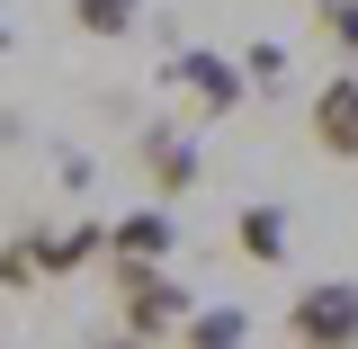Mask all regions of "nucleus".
Listing matches in <instances>:
<instances>
[{
	"label": "nucleus",
	"mask_w": 358,
	"mask_h": 349,
	"mask_svg": "<svg viewBox=\"0 0 358 349\" xmlns=\"http://www.w3.org/2000/svg\"><path fill=\"white\" fill-rule=\"evenodd\" d=\"M0 54H9V27H0Z\"/></svg>",
	"instance_id": "nucleus-15"
},
{
	"label": "nucleus",
	"mask_w": 358,
	"mask_h": 349,
	"mask_svg": "<svg viewBox=\"0 0 358 349\" xmlns=\"http://www.w3.org/2000/svg\"><path fill=\"white\" fill-rule=\"evenodd\" d=\"M108 251V224H63V233H36V269L45 278H72Z\"/></svg>",
	"instance_id": "nucleus-8"
},
{
	"label": "nucleus",
	"mask_w": 358,
	"mask_h": 349,
	"mask_svg": "<svg viewBox=\"0 0 358 349\" xmlns=\"http://www.w3.org/2000/svg\"><path fill=\"white\" fill-rule=\"evenodd\" d=\"M296 349H358V278H322L287 305Z\"/></svg>",
	"instance_id": "nucleus-2"
},
{
	"label": "nucleus",
	"mask_w": 358,
	"mask_h": 349,
	"mask_svg": "<svg viewBox=\"0 0 358 349\" xmlns=\"http://www.w3.org/2000/svg\"><path fill=\"white\" fill-rule=\"evenodd\" d=\"M171 81L197 99V117H233L242 90H251L242 63H233V54H206V45H171Z\"/></svg>",
	"instance_id": "nucleus-3"
},
{
	"label": "nucleus",
	"mask_w": 358,
	"mask_h": 349,
	"mask_svg": "<svg viewBox=\"0 0 358 349\" xmlns=\"http://www.w3.org/2000/svg\"><path fill=\"white\" fill-rule=\"evenodd\" d=\"M45 269H36V224H27V233H9V242H0V287H9V296H18V287H36Z\"/></svg>",
	"instance_id": "nucleus-11"
},
{
	"label": "nucleus",
	"mask_w": 358,
	"mask_h": 349,
	"mask_svg": "<svg viewBox=\"0 0 358 349\" xmlns=\"http://www.w3.org/2000/svg\"><path fill=\"white\" fill-rule=\"evenodd\" d=\"M313 18H322V36L350 54V72H358V0H313Z\"/></svg>",
	"instance_id": "nucleus-12"
},
{
	"label": "nucleus",
	"mask_w": 358,
	"mask_h": 349,
	"mask_svg": "<svg viewBox=\"0 0 358 349\" xmlns=\"http://www.w3.org/2000/svg\"><path fill=\"white\" fill-rule=\"evenodd\" d=\"M63 9H72L81 36H126L134 18H143V0H63Z\"/></svg>",
	"instance_id": "nucleus-10"
},
{
	"label": "nucleus",
	"mask_w": 358,
	"mask_h": 349,
	"mask_svg": "<svg viewBox=\"0 0 358 349\" xmlns=\"http://www.w3.org/2000/svg\"><path fill=\"white\" fill-rule=\"evenodd\" d=\"M278 72H287V45H251L242 54V81L251 90H278Z\"/></svg>",
	"instance_id": "nucleus-13"
},
{
	"label": "nucleus",
	"mask_w": 358,
	"mask_h": 349,
	"mask_svg": "<svg viewBox=\"0 0 358 349\" xmlns=\"http://www.w3.org/2000/svg\"><path fill=\"white\" fill-rule=\"evenodd\" d=\"M90 349H152V341H134V332H117V341H108V332H99Z\"/></svg>",
	"instance_id": "nucleus-14"
},
{
	"label": "nucleus",
	"mask_w": 358,
	"mask_h": 349,
	"mask_svg": "<svg viewBox=\"0 0 358 349\" xmlns=\"http://www.w3.org/2000/svg\"><path fill=\"white\" fill-rule=\"evenodd\" d=\"M171 251H179V215L171 206H134V215L108 224V260H162L171 269Z\"/></svg>",
	"instance_id": "nucleus-6"
},
{
	"label": "nucleus",
	"mask_w": 358,
	"mask_h": 349,
	"mask_svg": "<svg viewBox=\"0 0 358 349\" xmlns=\"http://www.w3.org/2000/svg\"><path fill=\"white\" fill-rule=\"evenodd\" d=\"M233 251L251 269H287V206H242L233 215Z\"/></svg>",
	"instance_id": "nucleus-7"
},
{
	"label": "nucleus",
	"mask_w": 358,
	"mask_h": 349,
	"mask_svg": "<svg viewBox=\"0 0 358 349\" xmlns=\"http://www.w3.org/2000/svg\"><path fill=\"white\" fill-rule=\"evenodd\" d=\"M171 349H251V313L242 305H197L188 322H179Z\"/></svg>",
	"instance_id": "nucleus-9"
},
{
	"label": "nucleus",
	"mask_w": 358,
	"mask_h": 349,
	"mask_svg": "<svg viewBox=\"0 0 358 349\" xmlns=\"http://www.w3.org/2000/svg\"><path fill=\"white\" fill-rule=\"evenodd\" d=\"M108 296H117V332H134V341H179V322H188V287H179V269L162 260H108Z\"/></svg>",
	"instance_id": "nucleus-1"
},
{
	"label": "nucleus",
	"mask_w": 358,
	"mask_h": 349,
	"mask_svg": "<svg viewBox=\"0 0 358 349\" xmlns=\"http://www.w3.org/2000/svg\"><path fill=\"white\" fill-rule=\"evenodd\" d=\"M305 134H313V152H322V162H358V72H350V63L313 90Z\"/></svg>",
	"instance_id": "nucleus-4"
},
{
	"label": "nucleus",
	"mask_w": 358,
	"mask_h": 349,
	"mask_svg": "<svg viewBox=\"0 0 358 349\" xmlns=\"http://www.w3.org/2000/svg\"><path fill=\"white\" fill-rule=\"evenodd\" d=\"M134 152H143V179H152V206H171V197H188V188L206 179V152H197L179 126H143Z\"/></svg>",
	"instance_id": "nucleus-5"
}]
</instances>
